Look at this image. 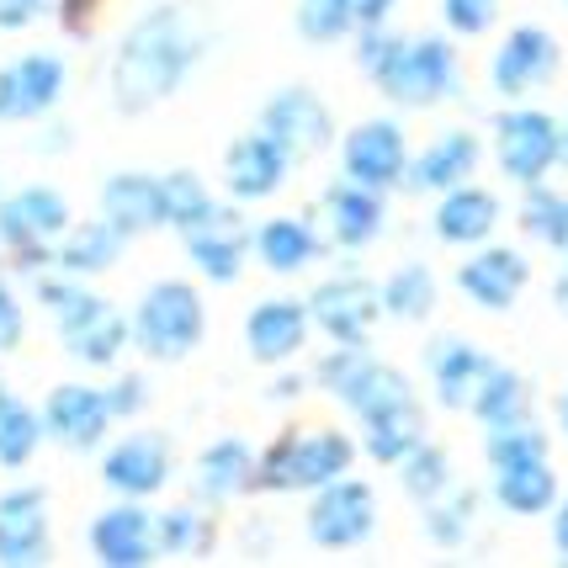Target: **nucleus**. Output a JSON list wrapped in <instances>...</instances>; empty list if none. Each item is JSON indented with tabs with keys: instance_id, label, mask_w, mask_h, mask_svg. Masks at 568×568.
Wrapping results in <instances>:
<instances>
[{
	"instance_id": "a211bd4d",
	"label": "nucleus",
	"mask_w": 568,
	"mask_h": 568,
	"mask_svg": "<svg viewBox=\"0 0 568 568\" xmlns=\"http://www.w3.org/2000/svg\"><path fill=\"white\" fill-rule=\"evenodd\" d=\"M64 59L59 53H22L17 64L0 70V123H27V118H43L59 106L64 97Z\"/></svg>"
},
{
	"instance_id": "f257e3e1",
	"label": "nucleus",
	"mask_w": 568,
	"mask_h": 568,
	"mask_svg": "<svg viewBox=\"0 0 568 568\" xmlns=\"http://www.w3.org/2000/svg\"><path fill=\"white\" fill-rule=\"evenodd\" d=\"M207 43H213V22L197 0H160L154 11H144L128 27L118 53H112V70H106L112 106L123 118L154 112L160 101H171L192 80Z\"/></svg>"
},
{
	"instance_id": "1a4fd4ad",
	"label": "nucleus",
	"mask_w": 568,
	"mask_h": 568,
	"mask_svg": "<svg viewBox=\"0 0 568 568\" xmlns=\"http://www.w3.org/2000/svg\"><path fill=\"white\" fill-rule=\"evenodd\" d=\"M53 324H59V341H64V351H70L74 362L80 367H97V372L112 367L128 351V341H133V320H123V308L97 293L70 303L64 314H53Z\"/></svg>"
},
{
	"instance_id": "c03bdc74",
	"label": "nucleus",
	"mask_w": 568,
	"mask_h": 568,
	"mask_svg": "<svg viewBox=\"0 0 568 568\" xmlns=\"http://www.w3.org/2000/svg\"><path fill=\"white\" fill-rule=\"evenodd\" d=\"M106 394H112V415H118V420H133V415L149 404V383L144 377H118Z\"/></svg>"
},
{
	"instance_id": "393cba45",
	"label": "nucleus",
	"mask_w": 568,
	"mask_h": 568,
	"mask_svg": "<svg viewBox=\"0 0 568 568\" xmlns=\"http://www.w3.org/2000/svg\"><path fill=\"white\" fill-rule=\"evenodd\" d=\"M478 160H484L478 133H468V128H452V133H442L436 144L420 149V154L409 160L404 186H409V192H452V186H463V181L478 171Z\"/></svg>"
},
{
	"instance_id": "09e8293b",
	"label": "nucleus",
	"mask_w": 568,
	"mask_h": 568,
	"mask_svg": "<svg viewBox=\"0 0 568 568\" xmlns=\"http://www.w3.org/2000/svg\"><path fill=\"white\" fill-rule=\"evenodd\" d=\"M552 547H558V558L568 564V495H564V505L552 510Z\"/></svg>"
},
{
	"instance_id": "a18cd8bd",
	"label": "nucleus",
	"mask_w": 568,
	"mask_h": 568,
	"mask_svg": "<svg viewBox=\"0 0 568 568\" xmlns=\"http://www.w3.org/2000/svg\"><path fill=\"white\" fill-rule=\"evenodd\" d=\"M22 303H17V293L11 287H0V351H17V341H22Z\"/></svg>"
},
{
	"instance_id": "2eb2a0df",
	"label": "nucleus",
	"mask_w": 568,
	"mask_h": 568,
	"mask_svg": "<svg viewBox=\"0 0 568 568\" xmlns=\"http://www.w3.org/2000/svg\"><path fill=\"white\" fill-rule=\"evenodd\" d=\"M43 425L64 452H97L106 442V430L118 425L112 415V394L91 388V383H59L43 404Z\"/></svg>"
},
{
	"instance_id": "de8ad7c7",
	"label": "nucleus",
	"mask_w": 568,
	"mask_h": 568,
	"mask_svg": "<svg viewBox=\"0 0 568 568\" xmlns=\"http://www.w3.org/2000/svg\"><path fill=\"white\" fill-rule=\"evenodd\" d=\"M394 6L398 0H346L351 27H356V32H362V27H383L388 17H394Z\"/></svg>"
},
{
	"instance_id": "b1692460",
	"label": "nucleus",
	"mask_w": 568,
	"mask_h": 568,
	"mask_svg": "<svg viewBox=\"0 0 568 568\" xmlns=\"http://www.w3.org/2000/svg\"><path fill=\"white\" fill-rule=\"evenodd\" d=\"M388 223V207H383V192L377 186H362L341 175L329 192H324V229L341 250H367Z\"/></svg>"
},
{
	"instance_id": "ddd939ff",
	"label": "nucleus",
	"mask_w": 568,
	"mask_h": 568,
	"mask_svg": "<svg viewBox=\"0 0 568 568\" xmlns=\"http://www.w3.org/2000/svg\"><path fill=\"white\" fill-rule=\"evenodd\" d=\"M409 139H404V128L394 118H367V123H356L341 139V171L351 181H362V186H377V192H388V186H404V175H409Z\"/></svg>"
},
{
	"instance_id": "39448f33",
	"label": "nucleus",
	"mask_w": 568,
	"mask_h": 568,
	"mask_svg": "<svg viewBox=\"0 0 568 568\" xmlns=\"http://www.w3.org/2000/svg\"><path fill=\"white\" fill-rule=\"evenodd\" d=\"M314 377H320L324 394L341 398L356 420H367V415H377V409H388V404L415 394L409 377L398 367H388V362H377L367 346H335L329 356H320Z\"/></svg>"
},
{
	"instance_id": "9d476101",
	"label": "nucleus",
	"mask_w": 568,
	"mask_h": 568,
	"mask_svg": "<svg viewBox=\"0 0 568 568\" xmlns=\"http://www.w3.org/2000/svg\"><path fill=\"white\" fill-rule=\"evenodd\" d=\"M558 64H564V49H558V38L547 27L537 22L510 27L505 43L495 49V59H489V85H495V97L520 101L531 91H542L547 80L558 74Z\"/></svg>"
},
{
	"instance_id": "f8f14e48",
	"label": "nucleus",
	"mask_w": 568,
	"mask_h": 568,
	"mask_svg": "<svg viewBox=\"0 0 568 568\" xmlns=\"http://www.w3.org/2000/svg\"><path fill=\"white\" fill-rule=\"evenodd\" d=\"M308 314L335 346H367L372 324L383 320V287H372L367 276H329L308 293Z\"/></svg>"
},
{
	"instance_id": "9b49d317",
	"label": "nucleus",
	"mask_w": 568,
	"mask_h": 568,
	"mask_svg": "<svg viewBox=\"0 0 568 568\" xmlns=\"http://www.w3.org/2000/svg\"><path fill=\"white\" fill-rule=\"evenodd\" d=\"M261 128L272 133L276 144L287 149L293 160H314L335 144V112L320 91L308 85H282L266 106H261Z\"/></svg>"
},
{
	"instance_id": "ea45409f",
	"label": "nucleus",
	"mask_w": 568,
	"mask_h": 568,
	"mask_svg": "<svg viewBox=\"0 0 568 568\" xmlns=\"http://www.w3.org/2000/svg\"><path fill=\"white\" fill-rule=\"evenodd\" d=\"M213 547V520L202 516L197 505H175L160 516V552L171 558H202Z\"/></svg>"
},
{
	"instance_id": "423d86ee",
	"label": "nucleus",
	"mask_w": 568,
	"mask_h": 568,
	"mask_svg": "<svg viewBox=\"0 0 568 568\" xmlns=\"http://www.w3.org/2000/svg\"><path fill=\"white\" fill-rule=\"evenodd\" d=\"M495 160L516 186H542L564 160V123L537 106H510L495 118Z\"/></svg>"
},
{
	"instance_id": "c756f323",
	"label": "nucleus",
	"mask_w": 568,
	"mask_h": 568,
	"mask_svg": "<svg viewBox=\"0 0 568 568\" xmlns=\"http://www.w3.org/2000/svg\"><path fill=\"white\" fill-rule=\"evenodd\" d=\"M320 229L308 219H266L261 229H255V255H261V266L276 276H297L308 261H320Z\"/></svg>"
},
{
	"instance_id": "37998d69",
	"label": "nucleus",
	"mask_w": 568,
	"mask_h": 568,
	"mask_svg": "<svg viewBox=\"0 0 568 568\" xmlns=\"http://www.w3.org/2000/svg\"><path fill=\"white\" fill-rule=\"evenodd\" d=\"M442 22L457 38H484L499 22V0H442Z\"/></svg>"
},
{
	"instance_id": "c9c22d12",
	"label": "nucleus",
	"mask_w": 568,
	"mask_h": 568,
	"mask_svg": "<svg viewBox=\"0 0 568 568\" xmlns=\"http://www.w3.org/2000/svg\"><path fill=\"white\" fill-rule=\"evenodd\" d=\"M398 484H404V495L415 499V505L442 499L446 489H452V457H446V446L420 442L404 463H398Z\"/></svg>"
},
{
	"instance_id": "cd10ccee",
	"label": "nucleus",
	"mask_w": 568,
	"mask_h": 568,
	"mask_svg": "<svg viewBox=\"0 0 568 568\" xmlns=\"http://www.w3.org/2000/svg\"><path fill=\"white\" fill-rule=\"evenodd\" d=\"M255 473H261V457L250 452V442L240 436H223L197 457V495L207 505H229L245 489H255Z\"/></svg>"
},
{
	"instance_id": "c85d7f7f",
	"label": "nucleus",
	"mask_w": 568,
	"mask_h": 568,
	"mask_svg": "<svg viewBox=\"0 0 568 568\" xmlns=\"http://www.w3.org/2000/svg\"><path fill=\"white\" fill-rule=\"evenodd\" d=\"M420 442H425V409L415 394L362 420V446H367L372 463H383V468H398Z\"/></svg>"
},
{
	"instance_id": "dca6fc26",
	"label": "nucleus",
	"mask_w": 568,
	"mask_h": 568,
	"mask_svg": "<svg viewBox=\"0 0 568 568\" xmlns=\"http://www.w3.org/2000/svg\"><path fill=\"white\" fill-rule=\"evenodd\" d=\"M293 171V154L276 144L266 128H255V133H240L229 154H223V186H229V197L234 202H266L282 192V181Z\"/></svg>"
},
{
	"instance_id": "5701e85b",
	"label": "nucleus",
	"mask_w": 568,
	"mask_h": 568,
	"mask_svg": "<svg viewBox=\"0 0 568 568\" xmlns=\"http://www.w3.org/2000/svg\"><path fill=\"white\" fill-rule=\"evenodd\" d=\"M186 240V255H192V266H197L207 282H240L245 272V250L255 245V234L245 229V219L234 213V207H219L213 219H202L197 229H186L181 234Z\"/></svg>"
},
{
	"instance_id": "4c0bfd02",
	"label": "nucleus",
	"mask_w": 568,
	"mask_h": 568,
	"mask_svg": "<svg viewBox=\"0 0 568 568\" xmlns=\"http://www.w3.org/2000/svg\"><path fill=\"white\" fill-rule=\"evenodd\" d=\"M473 516H478V495L473 489H446L442 499H430L425 505V537L436 547H463L473 531Z\"/></svg>"
},
{
	"instance_id": "72a5a7b5",
	"label": "nucleus",
	"mask_w": 568,
	"mask_h": 568,
	"mask_svg": "<svg viewBox=\"0 0 568 568\" xmlns=\"http://www.w3.org/2000/svg\"><path fill=\"white\" fill-rule=\"evenodd\" d=\"M43 436H49L43 415H38L22 394L0 388V468H27V463L38 457Z\"/></svg>"
},
{
	"instance_id": "6ab92c4d",
	"label": "nucleus",
	"mask_w": 568,
	"mask_h": 568,
	"mask_svg": "<svg viewBox=\"0 0 568 568\" xmlns=\"http://www.w3.org/2000/svg\"><path fill=\"white\" fill-rule=\"evenodd\" d=\"M0 564L38 568L49 564V495L38 484L0 495Z\"/></svg>"
},
{
	"instance_id": "20e7f679",
	"label": "nucleus",
	"mask_w": 568,
	"mask_h": 568,
	"mask_svg": "<svg viewBox=\"0 0 568 568\" xmlns=\"http://www.w3.org/2000/svg\"><path fill=\"white\" fill-rule=\"evenodd\" d=\"M202 335H207V308H202V293L192 282L165 276L133 308V346L149 362H181L202 346Z\"/></svg>"
},
{
	"instance_id": "8fccbe9b",
	"label": "nucleus",
	"mask_w": 568,
	"mask_h": 568,
	"mask_svg": "<svg viewBox=\"0 0 568 568\" xmlns=\"http://www.w3.org/2000/svg\"><path fill=\"white\" fill-rule=\"evenodd\" d=\"M552 303H558V314L568 320V255H564V276L552 282Z\"/></svg>"
},
{
	"instance_id": "4468645a",
	"label": "nucleus",
	"mask_w": 568,
	"mask_h": 568,
	"mask_svg": "<svg viewBox=\"0 0 568 568\" xmlns=\"http://www.w3.org/2000/svg\"><path fill=\"white\" fill-rule=\"evenodd\" d=\"M85 542L97 552V564L106 568H149L160 558V516H149L144 499H123V505H106Z\"/></svg>"
},
{
	"instance_id": "bb28decb",
	"label": "nucleus",
	"mask_w": 568,
	"mask_h": 568,
	"mask_svg": "<svg viewBox=\"0 0 568 568\" xmlns=\"http://www.w3.org/2000/svg\"><path fill=\"white\" fill-rule=\"evenodd\" d=\"M430 229H436L442 245H484L499 229V197L484 192V186H473V181H463V186L442 192Z\"/></svg>"
},
{
	"instance_id": "58836bf2",
	"label": "nucleus",
	"mask_w": 568,
	"mask_h": 568,
	"mask_svg": "<svg viewBox=\"0 0 568 568\" xmlns=\"http://www.w3.org/2000/svg\"><path fill=\"white\" fill-rule=\"evenodd\" d=\"M520 229L542 245L564 250L568 255V197L547 192V186H526V202H520Z\"/></svg>"
},
{
	"instance_id": "f704fd0d",
	"label": "nucleus",
	"mask_w": 568,
	"mask_h": 568,
	"mask_svg": "<svg viewBox=\"0 0 568 568\" xmlns=\"http://www.w3.org/2000/svg\"><path fill=\"white\" fill-rule=\"evenodd\" d=\"M383 314L398 324H420L436 314V272L425 261H409L398 266L388 282H383Z\"/></svg>"
},
{
	"instance_id": "864d4df0",
	"label": "nucleus",
	"mask_w": 568,
	"mask_h": 568,
	"mask_svg": "<svg viewBox=\"0 0 568 568\" xmlns=\"http://www.w3.org/2000/svg\"><path fill=\"white\" fill-rule=\"evenodd\" d=\"M564 160H568V128H564Z\"/></svg>"
},
{
	"instance_id": "79ce46f5",
	"label": "nucleus",
	"mask_w": 568,
	"mask_h": 568,
	"mask_svg": "<svg viewBox=\"0 0 568 568\" xmlns=\"http://www.w3.org/2000/svg\"><path fill=\"white\" fill-rule=\"evenodd\" d=\"M297 32L308 43H341L356 27H351L346 0H297Z\"/></svg>"
},
{
	"instance_id": "4be33fe9",
	"label": "nucleus",
	"mask_w": 568,
	"mask_h": 568,
	"mask_svg": "<svg viewBox=\"0 0 568 568\" xmlns=\"http://www.w3.org/2000/svg\"><path fill=\"white\" fill-rule=\"evenodd\" d=\"M308 303L303 297H266V303H255L245 320V346L255 362H266V367H282V362H293L297 351L308 346Z\"/></svg>"
},
{
	"instance_id": "3c124183",
	"label": "nucleus",
	"mask_w": 568,
	"mask_h": 568,
	"mask_svg": "<svg viewBox=\"0 0 568 568\" xmlns=\"http://www.w3.org/2000/svg\"><path fill=\"white\" fill-rule=\"evenodd\" d=\"M297 394H303V377H282L272 388V398H297Z\"/></svg>"
},
{
	"instance_id": "aec40b11",
	"label": "nucleus",
	"mask_w": 568,
	"mask_h": 568,
	"mask_svg": "<svg viewBox=\"0 0 568 568\" xmlns=\"http://www.w3.org/2000/svg\"><path fill=\"white\" fill-rule=\"evenodd\" d=\"M526 282H531V266H526V255L510 245H478V255L457 266L463 297L478 303V308H489V314L516 308V297L526 293Z\"/></svg>"
},
{
	"instance_id": "e433bc0d",
	"label": "nucleus",
	"mask_w": 568,
	"mask_h": 568,
	"mask_svg": "<svg viewBox=\"0 0 568 568\" xmlns=\"http://www.w3.org/2000/svg\"><path fill=\"white\" fill-rule=\"evenodd\" d=\"M552 446H547V430L537 420H516V425H495L489 436H484V457H489V468H516V463H537L547 457Z\"/></svg>"
},
{
	"instance_id": "49530a36",
	"label": "nucleus",
	"mask_w": 568,
	"mask_h": 568,
	"mask_svg": "<svg viewBox=\"0 0 568 568\" xmlns=\"http://www.w3.org/2000/svg\"><path fill=\"white\" fill-rule=\"evenodd\" d=\"M49 11V0H0V32H22Z\"/></svg>"
},
{
	"instance_id": "7c9ffc66",
	"label": "nucleus",
	"mask_w": 568,
	"mask_h": 568,
	"mask_svg": "<svg viewBox=\"0 0 568 568\" xmlns=\"http://www.w3.org/2000/svg\"><path fill=\"white\" fill-rule=\"evenodd\" d=\"M123 245L128 234L118 229V223H70V234L59 240V250H53V266L59 272H74V276H97V272H112L118 261H123Z\"/></svg>"
},
{
	"instance_id": "7ed1b4c3",
	"label": "nucleus",
	"mask_w": 568,
	"mask_h": 568,
	"mask_svg": "<svg viewBox=\"0 0 568 568\" xmlns=\"http://www.w3.org/2000/svg\"><path fill=\"white\" fill-rule=\"evenodd\" d=\"M372 85L404 112H425V106H442L463 91V64H457V49L436 32L398 38L388 64L372 74Z\"/></svg>"
},
{
	"instance_id": "2f4dec72",
	"label": "nucleus",
	"mask_w": 568,
	"mask_h": 568,
	"mask_svg": "<svg viewBox=\"0 0 568 568\" xmlns=\"http://www.w3.org/2000/svg\"><path fill=\"white\" fill-rule=\"evenodd\" d=\"M495 505L505 516H547V510H558V473H552V463L537 457V463L495 468Z\"/></svg>"
},
{
	"instance_id": "0eeeda50",
	"label": "nucleus",
	"mask_w": 568,
	"mask_h": 568,
	"mask_svg": "<svg viewBox=\"0 0 568 568\" xmlns=\"http://www.w3.org/2000/svg\"><path fill=\"white\" fill-rule=\"evenodd\" d=\"M308 542L324 547V552H351V547H362L377 531V495H372V484L362 478H335V484H324L314 489L308 499Z\"/></svg>"
},
{
	"instance_id": "473e14b6",
	"label": "nucleus",
	"mask_w": 568,
	"mask_h": 568,
	"mask_svg": "<svg viewBox=\"0 0 568 568\" xmlns=\"http://www.w3.org/2000/svg\"><path fill=\"white\" fill-rule=\"evenodd\" d=\"M473 420L484 425V430L531 420V383H526L516 367H499V362H495V367H489V377L478 383V394H473Z\"/></svg>"
},
{
	"instance_id": "f3484780",
	"label": "nucleus",
	"mask_w": 568,
	"mask_h": 568,
	"mask_svg": "<svg viewBox=\"0 0 568 568\" xmlns=\"http://www.w3.org/2000/svg\"><path fill=\"white\" fill-rule=\"evenodd\" d=\"M101 484L123 499H149L171 484V442L160 430H133L101 457Z\"/></svg>"
},
{
	"instance_id": "f03ea898",
	"label": "nucleus",
	"mask_w": 568,
	"mask_h": 568,
	"mask_svg": "<svg viewBox=\"0 0 568 568\" xmlns=\"http://www.w3.org/2000/svg\"><path fill=\"white\" fill-rule=\"evenodd\" d=\"M356 463V442L346 430H282L255 473V489L266 495H314L324 484L346 478Z\"/></svg>"
},
{
	"instance_id": "a878e982",
	"label": "nucleus",
	"mask_w": 568,
	"mask_h": 568,
	"mask_svg": "<svg viewBox=\"0 0 568 568\" xmlns=\"http://www.w3.org/2000/svg\"><path fill=\"white\" fill-rule=\"evenodd\" d=\"M425 367H430V383H436V404L442 409H473V394H478V383L489 377V356L473 346V341H457V335H446L436 346L425 351Z\"/></svg>"
},
{
	"instance_id": "412c9836",
	"label": "nucleus",
	"mask_w": 568,
	"mask_h": 568,
	"mask_svg": "<svg viewBox=\"0 0 568 568\" xmlns=\"http://www.w3.org/2000/svg\"><path fill=\"white\" fill-rule=\"evenodd\" d=\"M101 219L118 223L128 240L154 234V229H171V213H165V175H144V171L106 175V186H101Z\"/></svg>"
},
{
	"instance_id": "6e6552de",
	"label": "nucleus",
	"mask_w": 568,
	"mask_h": 568,
	"mask_svg": "<svg viewBox=\"0 0 568 568\" xmlns=\"http://www.w3.org/2000/svg\"><path fill=\"white\" fill-rule=\"evenodd\" d=\"M70 234V197L53 192V186H22L0 202V240L27 255V266H43L49 261L53 240Z\"/></svg>"
},
{
	"instance_id": "603ef678",
	"label": "nucleus",
	"mask_w": 568,
	"mask_h": 568,
	"mask_svg": "<svg viewBox=\"0 0 568 568\" xmlns=\"http://www.w3.org/2000/svg\"><path fill=\"white\" fill-rule=\"evenodd\" d=\"M552 420H558V430L568 436V388H564L558 398H552Z\"/></svg>"
},
{
	"instance_id": "a19ab883",
	"label": "nucleus",
	"mask_w": 568,
	"mask_h": 568,
	"mask_svg": "<svg viewBox=\"0 0 568 568\" xmlns=\"http://www.w3.org/2000/svg\"><path fill=\"white\" fill-rule=\"evenodd\" d=\"M165 213H171V229H197L202 219H213L219 213V202H213V192L202 186L197 171H171L165 175Z\"/></svg>"
},
{
	"instance_id": "5fc2aeb1",
	"label": "nucleus",
	"mask_w": 568,
	"mask_h": 568,
	"mask_svg": "<svg viewBox=\"0 0 568 568\" xmlns=\"http://www.w3.org/2000/svg\"><path fill=\"white\" fill-rule=\"evenodd\" d=\"M564 6H568V0H564Z\"/></svg>"
}]
</instances>
